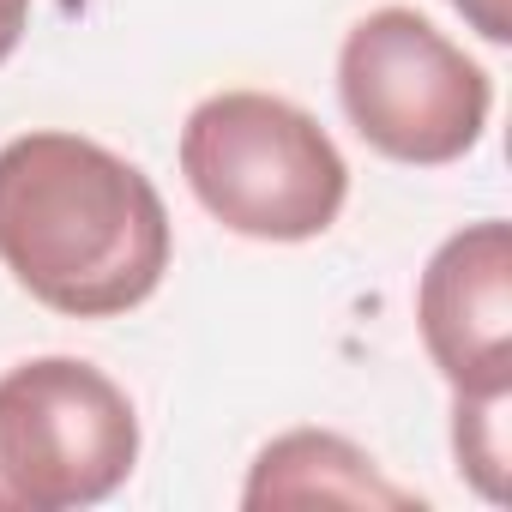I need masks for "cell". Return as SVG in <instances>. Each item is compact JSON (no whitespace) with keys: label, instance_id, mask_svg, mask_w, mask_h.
Listing matches in <instances>:
<instances>
[{"label":"cell","instance_id":"cell-1","mask_svg":"<svg viewBox=\"0 0 512 512\" xmlns=\"http://www.w3.org/2000/svg\"><path fill=\"white\" fill-rule=\"evenodd\" d=\"M169 211L151 175L79 133L0 145V266L67 320H115L169 272Z\"/></svg>","mask_w":512,"mask_h":512},{"label":"cell","instance_id":"cell-2","mask_svg":"<svg viewBox=\"0 0 512 512\" xmlns=\"http://www.w3.org/2000/svg\"><path fill=\"white\" fill-rule=\"evenodd\" d=\"M181 175L247 241H314L350 199V163L332 133L272 91L205 97L181 127Z\"/></svg>","mask_w":512,"mask_h":512},{"label":"cell","instance_id":"cell-3","mask_svg":"<svg viewBox=\"0 0 512 512\" xmlns=\"http://www.w3.org/2000/svg\"><path fill=\"white\" fill-rule=\"evenodd\" d=\"M139 464L133 398L79 356L0 374V512H79Z\"/></svg>","mask_w":512,"mask_h":512},{"label":"cell","instance_id":"cell-4","mask_svg":"<svg viewBox=\"0 0 512 512\" xmlns=\"http://www.w3.org/2000/svg\"><path fill=\"white\" fill-rule=\"evenodd\" d=\"M338 103L380 157L440 169L476 151L494 85L440 25L410 7H380L338 49Z\"/></svg>","mask_w":512,"mask_h":512},{"label":"cell","instance_id":"cell-5","mask_svg":"<svg viewBox=\"0 0 512 512\" xmlns=\"http://www.w3.org/2000/svg\"><path fill=\"white\" fill-rule=\"evenodd\" d=\"M416 326L452 398L512 392V229L500 217L434 247L416 284Z\"/></svg>","mask_w":512,"mask_h":512},{"label":"cell","instance_id":"cell-6","mask_svg":"<svg viewBox=\"0 0 512 512\" xmlns=\"http://www.w3.org/2000/svg\"><path fill=\"white\" fill-rule=\"evenodd\" d=\"M241 506H422L410 488L386 482L362 446L326 428L278 434L247 470Z\"/></svg>","mask_w":512,"mask_h":512},{"label":"cell","instance_id":"cell-7","mask_svg":"<svg viewBox=\"0 0 512 512\" xmlns=\"http://www.w3.org/2000/svg\"><path fill=\"white\" fill-rule=\"evenodd\" d=\"M506 404L512 392H494V398H452V452H458V470L470 476V488L482 500H506V464H512V446H506Z\"/></svg>","mask_w":512,"mask_h":512},{"label":"cell","instance_id":"cell-8","mask_svg":"<svg viewBox=\"0 0 512 512\" xmlns=\"http://www.w3.org/2000/svg\"><path fill=\"white\" fill-rule=\"evenodd\" d=\"M452 7L470 19V31L476 37H488V43H506L512 37V13H506V0H452Z\"/></svg>","mask_w":512,"mask_h":512},{"label":"cell","instance_id":"cell-9","mask_svg":"<svg viewBox=\"0 0 512 512\" xmlns=\"http://www.w3.org/2000/svg\"><path fill=\"white\" fill-rule=\"evenodd\" d=\"M25 25H31V0H0V67L13 61V49H19Z\"/></svg>","mask_w":512,"mask_h":512}]
</instances>
